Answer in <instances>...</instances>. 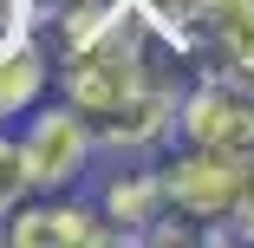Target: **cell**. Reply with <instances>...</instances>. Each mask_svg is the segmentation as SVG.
I'll return each instance as SVG.
<instances>
[{"instance_id":"13","label":"cell","mask_w":254,"mask_h":248,"mask_svg":"<svg viewBox=\"0 0 254 248\" xmlns=\"http://www.w3.org/2000/svg\"><path fill=\"white\" fill-rule=\"evenodd\" d=\"M228 242H254V164H248V176H241V196H235V209H228Z\"/></svg>"},{"instance_id":"3","label":"cell","mask_w":254,"mask_h":248,"mask_svg":"<svg viewBox=\"0 0 254 248\" xmlns=\"http://www.w3.org/2000/svg\"><path fill=\"white\" fill-rule=\"evenodd\" d=\"M254 157L241 151H209V144H183L170 164H157V183H163V203L183 216V222H228L235 196H241V176H248Z\"/></svg>"},{"instance_id":"1","label":"cell","mask_w":254,"mask_h":248,"mask_svg":"<svg viewBox=\"0 0 254 248\" xmlns=\"http://www.w3.org/2000/svg\"><path fill=\"white\" fill-rule=\"evenodd\" d=\"M150 72V33H143V20L124 7L98 39H85V46H72V53H59L53 59V85H59V98L72 111H85V124L91 118H105L118 98H130Z\"/></svg>"},{"instance_id":"9","label":"cell","mask_w":254,"mask_h":248,"mask_svg":"<svg viewBox=\"0 0 254 248\" xmlns=\"http://www.w3.org/2000/svg\"><path fill=\"white\" fill-rule=\"evenodd\" d=\"M53 91V53L39 39H20L0 53V124L7 118H26L39 98Z\"/></svg>"},{"instance_id":"6","label":"cell","mask_w":254,"mask_h":248,"mask_svg":"<svg viewBox=\"0 0 254 248\" xmlns=\"http://www.w3.org/2000/svg\"><path fill=\"white\" fill-rule=\"evenodd\" d=\"M176 98H183L176 79L150 72L130 98H118L105 118H91L98 151H124V157H137V151H157V144H170V137H176Z\"/></svg>"},{"instance_id":"4","label":"cell","mask_w":254,"mask_h":248,"mask_svg":"<svg viewBox=\"0 0 254 248\" xmlns=\"http://www.w3.org/2000/svg\"><path fill=\"white\" fill-rule=\"evenodd\" d=\"M20 157H26L33 196L72 189V183L91 170V157H98V137H91L85 111H72L65 98H59V105H46V98H39V105L26 111V131H20Z\"/></svg>"},{"instance_id":"7","label":"cell","mask_w":254,"mask_h":248,"mask_svg":"<svg viewBox=\"0 0 254 248\" xmlns=\"http://www.w3.org/2000/svg\"><path fill=\"white\" fill-rule=\"evenodd\" d=\"M202 72L254 79V0H209L202 7Z\"/></svg>"},{"instance_id":"10","label":"cell","mask_w":254,"mask_h":248,"mask_svg":"<svg viewBox=\"0 0 254 248\" xmlns=\"http://www.w3.org/2000/svg\"><path fill=\"white\" fill-rule=\"evenodd\" d=\"M202 7H209V0H130V13L143 20L150 46H170V53L189 59V66L202 53Z\"/></svg>"},{"instance_id":"8","label":"cell","mask_w":254,"mask_h":248,"mask_svg":"<svg viewBox=\"0 0 254 248\" xmlns=\"http://www.w3.org/2000/svg\"><path fill=\"white\" fill-rule=\"evenodd\" d=\"M98 216L111 222V235H118V242H143V235H150V222L170 216L157 170H124V176H111L105 189H98Z\"/></svg>"},{"instance_id":"5","label":"cell","mask_w":254,"mask_h":248,"mask_svg":"<svg viewBox=\"0 0 254 248\" xmlns=\"http://www.w3.org/2000/svg\"><path fill=\"white\" fill-rule=\"evenodd\" d=\"M0 242L7 248H111V222L98 216V203H78L72 189H46L39 203L26 196L20 209L0 216Z\"/></svg>"},{"instance_id":"12","label":"cell","mask_w":254,"mask_h":248,"mask_svg":"<svg viewBox=\"0 0 254 248\" xmlns=\"http://www.w3.org/2000/svg\"><path fill=\"white\" fill-rule=\"evenodd\" d=\"M20 39H39V0H0V53Z\"/></svg>"},{"instance_id":"2","label":"cell","mask_w":254,"mask_h":248,"mask_svg":"<svg viewBox=\"0 0 254 248\" xmlns=\"http://www.w3.org/2000/svg\"><path fill=\"white\" fill-rule=\"evenodd\" d=\"M176 137L209 144V151H241L254 157V79L235 72H202L176 98Z\"/></svg>"},{"instance_id":"11","label":"cell","mask_w":254,"mask_h":248,"mask_svg":"<svg viewBox=\"0 0 254 248\" xmlns=\"http://www.w3.org/2000/svg\"><path fill=\"white\" fill-rule=\"evenodd\" d=\"M33 196V176H26V157H20V137H0V216L20 209Z\"/></svg>"}]
</instances>
